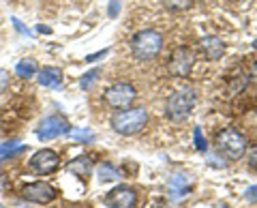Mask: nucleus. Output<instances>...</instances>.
Returning <instances> with one entry per match:
<instances>
[{
  "mask_svg": "<svg viewBox=\"0 0 257 208\" xmlns=\"http://www.w3.org/2000/svg\"><path fill=\"white\" fill-rule=\"evenodd\" d=\"M138 97V90H135L133 84L128 82H118L114 86H109L105 92H103V101L107 103L111 110H126L131 108V103Z\"/></svg>",
  "mask_w": 257,
  "mask_h": 208,
  "instance_id": "5",
  "label": "nucleus"
},
{
  "mask_svg": "<svg viewBox=\"0 0 257 208\" xmlns=\"http://www.w3.org/2000/svg\"><path fill=\"white\" fill-rule=\"evenodd\" d=\"M39 84L58 90V88L62 86V71L60 69H54V67L41 69V71H39Z\"/></svg>",
  "mask_w": 257,
  "mask_h": 208,
  "instance_id": "13",
  "label": "nucleus"
},
{
  "mask_svg": "<svg viewBox=\"0 0 257 208\" xmlns=\"http://www.w3.org/2000/svg\"><path fill=\"white\" fill-rule=\"evenodd\" d=\"M96 178H99L101 182H111V180L118 178V172L111 163H101L99 167H96Z\"/></svg>",
  "mask_w": 257,
  "mask_h": 208,
  "instance_id": "14",
  "label": "nucleus"
},
{
  "mask_svg": "<svg viewBox=\"0 0 257 208\" xmlns=\"http://www.w3.org/2000/svg\"><path fill=\"white\" fill-rule=\"evenodd\" d=\"M37 33H50V28H47V26H37Z\"/></svg>",
  "mask_w": 257,
  "mask_h": 208,
  "instance_id": "28",
  "label": "nucleus"
},
{
  "mask_svg": "<svg viewBox=\"0 0 257 208\" xmlns=\"http://www.w3.org/2000/svg\"><path fill=\"white\" fill-rule=\"evenodd\" d=\"M248 165H251L253 170H257V146L248 150Z\"/></svg>",
  "mask_w": 257,
  "mask_h": 208,
  "instance_id": "24",
  "label": "nucleus"
},
{
  "mask_svg": "<svg viewBox=\"0 0 257 208\" xmlns=\"http://www.w3.org/2000/svg\"><path fill=\"white\" fill-rule=\"evenodd\" d=\"M248 79H251L253 84H257V62H253L251 69H248Z\"/></svg>",
  "mask_w": 257,
  "mask_h": 208,
  "instance_id": "27",
  "label": "nucleus"
},
{
  "mask_svg": "<svg viewBox=\"0 0 257 208\" xmlns=\"http://www.w3.org/2000/svg\"><path fill=\"white\" fill-rule=\"evenodd\" d=\"M67 135L71 140H75V142H92L94 140V133L88 131V129H71Z\"/></svg>",
  "mask_w": 257,
  "mask_h": 208,
  "instance_id": "18",
  "label": "nucleus"
},
{
  "mask_svg": "<svg viewBox=\"0 0 257 208\" xmlns=\"http://www.w3.org/2000/svg\"><path fill=\"white\" fill-rule=\"evenodd\" d=\"M58 167H60V157L50 148L39 150V153H35L32 159H30V170L35 174L47 176V174H54Z\"/></svg>",
  "mask_w": 257,
  "mask_h": 208,
  "instance_id": "8",
  "label": "nucleus"
},
{
  "mask_svg": "<svg viewBox=\"0 0 257 208\" xmlns=\"http://www.w3.org/2000/svg\"><path fill=\"white\" fill-rule=\"evenodd\" d=\"M99 75H101V69H90L88 73L79 77V88H82V90H90L92 84L99 79Z\"/></svg>",
  "mask_w": 257,
  "mask_h": 208,
  "instance_id": "17",
  "label": "nucleus"
},
{
  "mask_svg": "<svg viewBox=\"0 0 257 208\" xmlns=\"http://www.w3.org/2000/svg\"><path fill=\"white\" fill-rule=\"evenodd\" d=\"M216 150L227 161H238L246 155V140L242 138V133L229 127V129H223L216 135Z\"/></svg>",
  "mask_w": 257,
  "mask_h": 208,
  "instance_id": "4",
  "label": "nucleus"
},
{
  "mask_svg": "<svg viewBox=\"0 0 257 208\" xmlns=\"http://www.w3.org/2000/svg\"><path fill=\"white\" fill-rule=\"evenodd\" d=\"M71 131V125L64 116H47L45 121L37 127V138L39 140H54L60 135H67Z\"/></svg>",
  "mask_w": 257,
  "mask_h": 208,
  "instance_id": "7",
  "label": "nucleus"
},
{
  "mask_svg": "<svg viewBox=\"0 0 257 208\" xmlns=\"http://www.w3.org/2000/svg\"><path fill=\"white\" fill-rule=\"evenodd\" d=\"M195 60L197 56L191 47H176L170 56V60H167V71L174 77H187L191 75L193 67H195Z\"/></svg>",
  "mask_w": 257,
  "mask_h": 208,
  "instance_id": "6",
  "label": "nucleus"
},
{
  "mask_svg": "<svg viewBox=\"0 0 257 208\" xmlns=\"http://www.w3.org/2000/svg\"><path fill=\"white\" fill-rule=\"evenodd\" d=\"M109 50H101V52H96V54H90V56H86V62H94V60H99V58H105Z\"/></svg>",
  "mask_w": 257,
  "mask_h": 208,
  "instance_id": "26",
  "label": "nucleus"
},
{
  "mask_svg": "<svg viewBox=\"0 0 257 208\" xmlns=\"http://www.w3.org/2000/svg\"><path fill=\"white\" fill-rule=\"evenodd\" d=\"M197 103V92L195 88H182V90L174 92L170 99H167L165 106V114L172 123H187V118L191 116L193 108Z\"/></svg>",
  "mask_w": 257,
  "mask_h": 208,
  "instance_id": "2",
  "label": "nucleus"
},
{
  "mask_svg": "<svg viewBox=\"0 0 257 208\" xmlns=\"http://www.w3.org/2000/svg\"><path fill=\"white\" fill-rule=\"evenodd\" d=\"M11 24L15 26V30H18L20 35H24V37H32V35H30V30H28L26 26H24V24H22V22H20L18 18H11Z\"/></svg>",
  "mask_w": 257,
  "mask_h": 208,
  "instance_id": "21",
  "label": "nucleus"
},
{
  "mask_svg": "<svg viewBox=\"0 0 257 208\" xmlns=\"http://www.w3.org/2000/svg\"><path fill=\"white\" fill-rule=\"evenodd\" d=\"M22 195L26 197L28 202L47 204V202H52V199H56L58 191H56L52 185H47V182H30V185H24Z\"/></svg>",
  "mask_w": 257,
  "mask_h": 208,
  "instance_id": "9",
  "label": "nucleus"
},
{
  "mask_svg": "<svg viewBox=\"0 0 257 208\" xmlns=\"http://www.w3.org/2000/svg\"><path fill=\"white\" fill-rule=\"evenodd\" d=\"M67 172H71L73 176H79V178H88L92 174V159L90 157H77L67 165Z\"/></svg>",
  "mask_w": 257,
  "mask_h": 208,
  "instance_id": "12",
  "label": "nucleus"
},
{
  "mask_svg": "<svg viewBox=\"0 0 257 208\" xmlns=\"http://www.w3.org/2000/svg\"><path fill=\"white\" fill-rule=\"evenodd\" d=\"M253 50L257 52V39H255V41H253Z\"/></svg>",
  "mask_w": 257,
  "mask_h": 208,
  "instance_id": "29",
  "label": "nucleus"
},
{
  "mask_svg": "<svg viewBox=\"0 0 257 208\" xmlns=\"http://www.w3.org/2000/svg\"><path fill=\"white\" fill-rule=\"evenodd\" d=\"M9 82H11L9 73H7L5 69H0V92H5L7 88H9Z\"/></svg>",
  "mask_w": 257,
  "mask_h": 208,
  "instance_id": "22",
  "label": "nucleus"
},
{
  "mask_svg": "<svg viewBox=\"0 0 257 208\" xmlns=\"http://www.w3.org/2000/svg\"><path fill=\"white\" fill-rule=\"evenodd\" d=\"M244 197H246L251 204H257V185L248 187V189H246V193H244Z\"/></svg>",
  "mask_w": 257,
  "mask_h": 208,
  "instance_id": "23",
  "label": "nucleus"
},
{
  "mask_svg": "<svg viewBox=\"0 0 257 208\" xmlns=\"http://www.w3.org/2000/svg\"><path fill=\"white\" fill-rule=\"evenodd\" d=\"M195 146H197V150L199 153H206L208 150V144H206V140H204V135H202V129H195Z\"/></svg>",
  "mask_w": 257,
  "mask_h": 208,
  "instance_id": "20",
  "label": "nucleus"
},
{
  "mask_svg": "<svg viewBox=\"0 0 257 208\" xmlns=\"http://www.w3.org/2000/svg\"><path fill=\"white\" fill-rule=\"evenodd\" d=\"M193 5V0H165V7L172 11H184Z\"/></svg>",
  "mask_w": 257,
  "mask_h": 208,
  "instance_id": "19",
  "label": "nucleus"
},
{
  "mask_svg": "<svg viewBox=\"0 0 257 208\" xmlns=\"http://www.w3.org/2000/svg\"><path fill=\"white\" fill-rule=\"evenodd\" d=\"M107 11H109V18H118V13H120V3L118 0H111Z\"/></svg>",
  "mask_w": 257,
  "mask_h": 208,
  "instance_id": "25",
  "label": "nucleus"
},
{
  "mask_svg": "<svg viewBox=\"0 0 257 208\" xmlns=\"http://www.w3.org/2000/svg\"><path fill=\"white\" fill-rule=\"evenodd\" d=\"M15 73H18L22 79H30L37 73V62L35 60H20L18 67H15Z\"/></svg>",
  "mask_w": 257,
  "mask_h": 208,
  "instance_id": "16",
  "label": "nucleus"
},
{
  "mask_svg": "<svg viewBox=\"0 0 257 208\" xmlns=\"http://www.w3.org/2000/svg\"><path fill=\"white\" fill-rule=\"evenodd\" d=\"M107 206L109 208H135L138 206V193L131 187L120 185L107 193Z\"/></svg>",
  "mask_w": 257,
  "mask_h": 208,
  "instance_id": "10",
  "label": "nucleus"
},
{
  "mask_svg": "<svg viewBox=\"0 0 257 208\" xmlns=\"http://www.w3.org/2000/svg\"><path fill=\"white\" fill-rule=\"evenodd\" d=\"M161 50H163V37L157 30H140L131 39V52L142 62L157 58Z\"/></svg>",
  "mask_w": 257,
  "mask_h": 208,
  "instance_id": "3",
  "label": "nucleus"
},
{
  "mask_svg": "<svg viewBox=\"0 0 257 208\" xmlns=\"http://www.w3.org/2000/svg\"><path fill=\"white\" fill-rule=\"evenodd\" d=\"M0 208H5V206H0Z\"/></svg>",
  "mask_w": 257,
  "mask_h": 208,
  "instance_id": "30",
  "label": "nucleus"
},
{
  "mask_svg": "<svg viewBox=\"0 0 257 208\" xmlns=\"http://www.w3.org/2000/svg\"><path fill=\"white\" fill-rule=\"evenodd\" d=\"M28 146L26 144H20V142H5L0 144V157H11V155H20V153H26Z\"/></svg>",
  "mask_w": 257,
  "mask_h": 208,
  "instance_id": "15",
  "label": "nucleus"
},
{
  "mask_svg": "<svg viewBox=\"0 0 257 208\" xmlns=\"http://www.w3.org/2000/svg\"><path fill=\"white\" fill-rule=\"evenodd\" d=\"M197 47H199V52H202L204 58H208V60H219L225 56V43L214 35L202 37L197 41Z\"/></svg>",
  "mask_w": 257,
  "mask_h": 208,
  "instance_id": "11",
  "label": "nucleus"
},
{
  "mask_svg": "<svg viewBox=\"0 0 257 208\" xmlns=\"http://www.w3.org/2000/svg\"><path fill=\"white\" fill-rule=\"evenodd\" d=\"M148 125V112L144 108L118 110L111 116V129L120 135H135Z\"/></svg>",
  "mask_w": 257,
  "mask_h": 208,
  "instance_id": "1",
  "label": "nucleus"
}]
</instances>
